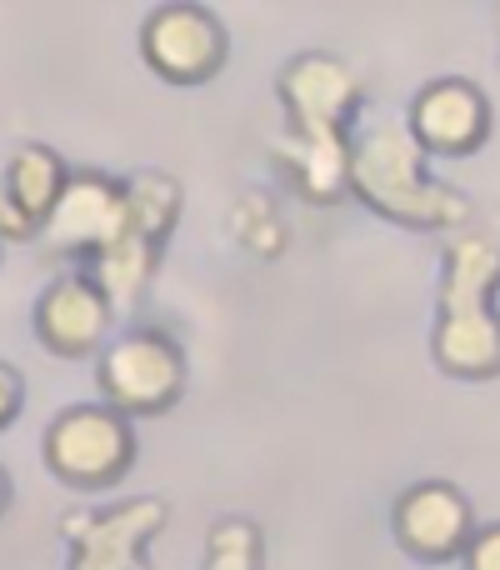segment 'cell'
<instances>
[{
	"label": "cell",
	"instance_id": "obj_18",
	"mask_svg": "<svg viewBox=\"0 0 500 570\" xmlns=\"http://www.w3.org/2000/svg\"><path fill=\"white\" fill-rule=\"evenodd\" d=\"M6 511H10V475H6V465H0V521H6Z\"/></svg>",
	"mask_w": 500,
	"mask_h": 570
},
{
	"label": "cell",
	"instance_id": "obj_8",
	"mask_svg": "<svg viewBox=\"0 0 500 570\" xmlns=\"http://www.w3.org/2000/svg\"><path fill=\"white\" fill-rule=\"evenodd\" d=\"M120 230H126V180L106 170H70L36 240L46 246V256L70 261V271H86L116 246Z\"/></svg>",
	"mask_w": 500,
	"mask_h": 570
},
{
	"label": "cell",
	"instance_id": "obj_2",
	"mask_svg": "<svg viewBox=\"0 0 500 570\" xmlns=\"http://www.w3.org/2000/svg\"><path fill=\"white\" fill-rule=\"evenodd\" d=\"M345 190L381 220L405 230H461L471 226V200L431 176L425 150L411 140L405 120L381 116L351 130Z\"/></svg>",
	"mask_w": 500,
	"mask_h": 570
},
{
	"label": "cell",
	"instance_id": "obj_6",
	"mask_svg": "<svg viewBox=\"0 0 500 570\" xmlns=\"http://www.w3.org/2000/svg\"><path fill=\"white\" fill-rule=\"evenodd\" d=\"M136 425L106 401H86L60 411L40 435L46 471L70 491H110L136 465Z\"/></svg>",
	"mask_w": 500,
	"mask_h": 570
},
{
	"label": "cell",
	"instance_id": "obj_5",
	"mask_svg": "<svg viewBox=\"0 0 500 570\" xmlns=\"http://www.w3.org/2000/svg\"><path fill=\"white\" fill-rule=\"evenodd\" d=\"M96 385L110 411H120L126 421H136V415H166L190 385L186 345L166 325L136 321L110 335L106 351L96 355Z\"/></svg>",
	"mask_w": 500,
	"mask_h": 570
},
{
	"label": "cell",
	"instance_id": "obj_17",
	"mask_svg": "<svg viewBox=\"0 0 500 570\" xmlns=\"http://www.w3.org/2000/svg\"><path fill=\"white\" fill-rule=\"evenodd\" d=\"M20 411H26V375L10 361H0V431H10Z\"/></svg>",
	"mask_w": 500,
	"mask_h": 570
},
{
	"label": "cell",
	"instance_id": "obj_19",
	"mask_svg": "<svg viewBox=\"0 0 500 570\" xmlns=\"http://www.w3.org/2000/svg\"><path fill=\"white\" fill-rule=\"evenodd\" d=\"M496 26H500V10H496Z\"/></svg>",
	"mask_w": 500,
	"mask_h": 570
},
{
	"label": "cell",
	"instance_id": "obj_7",
	"mask_svg": "<svg viewBox=\"0 0 500 570\" xmlns=\"http://www.w3.org/2000/svg\"><path fill=\"white\" fill-rule=\"evenodd\" d=\"M170 525L166 495H126L60 515L66 570H150V546Z\"/></svg>",
	"mask_w": 500,
	"mask_h": 570
},
{
	"label": "cell",
	"instance_id": "obj_14",
	"mask_svg": "<svg viewBox=\"0 0 500 570\" xmlns=\"http://www.w3.org/2000/svg\"><path fill=\"white\" fill-rule=\"evenodd\" d=\"M231 236H236L241 250H251V256L281 261V256H285V240H291V230H285L281 206H275L265 190H241L236 206H231Z\"/></svg>",
	"mask_w": 500,
	"mask_h": 570
},
{
	"label": "cell",
	"instance_id": "obj_10",
	"mask_svg": "<svg viewBox=\"0 0 500 570\" xmlns=\"http://www.w3.org/2000/svg\"><path fill=\"white\" fill-rule=\"evenodd\" d=\"M391 535H395V546L421 566L461 561L476 535V505H471V495L451 481H415L395 495Z\"/></svg>",
	"mask_w": 500,
	"mask_h": 570
},
{
	"label": "cell",
	"instance_id": "obj_4",
	"mask_svg": "<svg viewBox=\"0 0 500 570\" xmlns=\"http://www.w3.org/2000/svg\"><path fill=\"white\" fill-rule=\"evenodd\" d=\"M126 180V230L120 240L106 250L100 261H90L86 276L106 291L110 311L126 315L146 301L150 281L160 271V256H166V240L176 236V220H180V206H186V190L170 170H130Z\"/></svg>",
	"mask_w": 500,
	"mask_h": 570
},
{
	"label": "cell",
	"instance_id": "obj_12",
	"mask_svg": "<svg viewBox=\"0 0 500 570\" xmlns=\"http://www.w3.org/2000/svg\"><path fill=\"white\" fill-rule=\"evenodd\" d=\"M405 130L425 156H476L491 136V100L476 80L441 76L415 90L411 110H405Z\"/></svg>",
	"mask_w": 500,
	"mask_h": 570
},
{
	"label": "cell",
	"instance_id": "obj_3",
	"mask_svg": "<svg viewBox=\"0 0 500 570\" xmlns=\"http://www.w3.org/2000/svg\"><path fill=\"white\" fill-rule=\"evenodd\" d=\"M500 226L465 230L445 246L435 285L431 361L455 381H496L500 375Z\"/></svg>",
	"mask_w": 500,
	"mask_h": 570
},
{
	"label": "cell",
	"instance_id": "obj_11",
	"mask_svg": "<svg viewBox=\"0 0 500 570\" xmlns=\"http://www.w3.org/2000/svg\"><path fill=\"white\" fill-rule=\"evenodd\" d=\"M116 311H110L106 291L86 276V271H60L46 291L36 295L30 311V331L56 361H90L106 351Z\"/></svg>",
	"mask_w": 500,
	"mask_h": 570
},
{
	"label": "cell",
	"instance_id": "obj_9",
	"mask_svg": "<svg viewBox=\"0 0 500 570\" xmlns=\"http://www.w3.org/2000/svg\"><path fill=\"white\" fill-rule=\"evenodd\" d=\"M140 60L166 86H210L231 60V36L216 10L196 0H170L140 20Z\"/></svg>",
	"mask_w": 500,
	"mask_h": 570
},
{
	"label": "cell",
	"instance_id": "obj_1",
	"mask_svg": "<svg viewBox=\"0 0 500 570\" xmlns=\"http://www.w3.org/2000/svg\"><path fill=\"white\" fill-rule=\"evenodd\" d=\"M275 100L285 110V130L271 140V166L311 206H341L345 166H351V130L361 116L365 86L351 60L331 50H301L275 76Z\"/></svg>",
	"mask_w": 500,
	"mask_h": 570
},
{
	"label": "cell",
	"instance_id": "obj_16",
	"mask_svg": "<svg viewBox=\"0 0 500 570\" xmlns=\"http://www.w3.org/2000/svg\"><path fill=\"white\" fill-rule=\"evenodd\" d=\"M465 570H500V521L496 525H476L471 546L461 556Z\"/></svg>",
	"mask_w": 500,
	"mask_h": 570
},
{
	"label": "cell",
	"instance_id": "obj_15",
	"mask_svg": "<svg viewBox=\"0 0 500 570\" xmlns=\"http://www.w3.org/2000/svg\"><path fill=\"white\" fill-rule=\"evenodd\" d=\"M206 570H265V531L251 515H216L206 531Z\"/></svg>",
	"mask_w": 500,
	"mask_h": 570
},
{
	"label": "cell",
	"instance_id": "obj_13",
	"mask_svg": "<svg viewBox=\"0 0 500 570\" xmlns=\"http://www.w3.org/2000/svg\"><path fill=\"white\" fill-rule=\"evenodd\" d=\"M70 180V160L46 140H20L0 166V246L36 240L50 220L60 190Z\"/></svg>",
	"mask_w": 500,
	"mask_h": 570
}]
</instances>
